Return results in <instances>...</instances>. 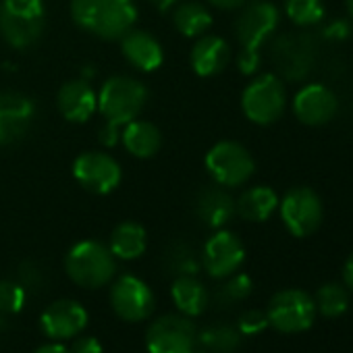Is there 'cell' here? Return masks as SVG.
I'll list each match as a JSON object with an SVG mask.
<instances>
[{
	"label": "cell",
	"instance_id": "obj_9",
	"mask_svg": "<svg viewBox=\"0 0 353 353\" xmlns=\"http://www.w3.org/2000/svg\"><path fill=\"white\" fill-rule=\"evenodd\" d=\"M281 219L293 237H310L322 225L324 208L318 194L310 188H293L279 200Z\"/></svg>",
	"mask_w": 353,
	"mask_h": 353
},
{
	"label": "cell",
	"instance_id": "obj_21",
	"mask_svg": "<svg viewBox=\"0 0 353 353\" xmlns=\"http://www.w3.org/2000/svg\"><path fill=\"white\" fill-rule=\"evenodd\" d=\"M196 214L210 229H223L237 214L233 196L223 185H208L196 198Z\"/></svg>",
	"mask_w": 353,
	"mask_h": 353
},
{
	"label": "cell",
	"instance_id": "obj_44",
	"mask_svg": "<svg viewBox=\"0 0 353 353\" xmlns=\"http://www.w3.org/2000/svg\"><path fill=\"white\" fill-rule=\"evenodd\" d=\"M347 13H349V17L353 19V0H347Z\"/></svg>",
	"mask_w": 353,
	"mask_h": 353
},
{
	"label": "cell",
	"instance_id": "obj_22",
	"mask_svg": "<svg viewBox=\"0 0 353 353\" xmlns=\"http://www.w3.org/2000/svg\"><path fill=\"white\" fill-rule=\"evenodd\" d=\"M170 297L179 314L188 318L200 316L210 303V293L196 276H176L170 285Z\"/></svg>",
	"mask_w": 353,
	"mask_h": 353
},
{
	"label": "cell",
	"instance_id": "obj_36",
	"mask_svg": "<svg viewBox=\"0 0 353 353\" xmlns=\"http://www.w3.org/2000/svg\"><path fill=\"white\" fill-rule=\"evenodd\" d=\"M262 65V57H260V50H248V48H241L239 54H237V67L243 75H254Z\"/></svg>",
	"mask_w": 353,
	"mask_h": 353
},
{
	"label": "cell",
	"instance_id": "obj_11",
	"mask_svg": "<svg viewBox=\"0 0 353 353\" xmlns=\"http://www.w3.org/2000/svg\"><path fill=\"white\" fill-rule=\"evenodd\" d=\"M281 13L270 0H252L241 7V13L235 21V36L241 48L260 50L276 32Z\"/></svg>",
	"mask_w": 353,
	"mask_h": 353
},
{
	"label": "cell",
	"instance_id": "obj_38",
	"mask_svg": "<svg viewBox=\"0 0 353 353\" xmlns=\"http://www.w3.org/2000/svg\"><path fill=\"white\" fill-rule=\"evenodd\" d=\"M245 3L248 0H210V5H214L221 11H235V9H241Z\"/></svg>",
	"mask_w": 353,
	"mask_h": 353
},
{
	"label": "cell",
	"instance_id": "obj_13",
	"mask_svg": "<svg viewBox=\"0 0 353 353\" xmlns=\"http://www.w3.org/2000/svg\"><path fill=\"white\" fill-rule=\"evenodd\" d=\"M112 312L125 322H143L152 316L156 299L148 283L133 274H123L110 289Z\"/></svg>",
	"mask_w": 353,
	"mask_h": 353
},
{
	"label": "cell",
	"instance_id": "obj_16",
	"mask_svg": "<svg viewBox=\"0 0 353 353\" xmlns=\"http://www.w3.org/2000/svg\"><path fill=\"white\" fill-rule=\"evenodd\" d=\"M36 104L19 92H0V148L19 141L32 127Z\"/></svg>",
	"mask_w": 353,
	"mask_h": 353
},
{
	"label": "cell",
	"instance_id": "obj_41",
	"mask_svg": "<svg viewBox=\"0 0 353 353\" xmlns=\"http://www.w3.org/2000/svg\"><path fill=\"white\" fill-rule=\"evenodd\" d=\"M148 3H152L156 9H160V11H166V9H170L172 5H176L179 0H148Z\"/></svg>",
	"mask_w": 353,
	"mask_h": 353
},
{
	"label": "cell",
	"instance_id": "obj_24",
	"mask_svg": "<svg viewBox=\"0 0 353 353\" xmlns=\"http://www.w3.org/2000/svg\"><path fill=\"white\" fill-rule=\"evenodd\" d=\"M279 208V196L268 185H256L245 190L239 200L235 202V210L243 221L250 223H264L268 221Z\"/></svg>",
	"mask_w": 353,
	"mask_h": 353
},
{
	"label": "cell",
	"instance_id": "obj_25",
	"mask_svg": "<svg viewBox=\"0 0 353 353\" xmlns=\"http://www.w3.org/2000/svg\"><path fill=\"white\" fill-rule=\"evenodd\" d=\"M108 248H110L112 256L119 260H127V262L135 260V258L143 256V252L148 248V233L139 223L125 221L112 229Z\"/></svg>",
	"mask_w": 353,
	"mask_h": 353
},
{
	"label": "cell",
	"instance_id": "obj_27",
	"mask_svg": "<svg viewBox=\"0 0 353 353\" xmlns=\"http://www.w3.org/2000/svg\"><path fill=\"white\" fill-rule=\"evenodd\" d=\"M241 336L237 324L212 322L198 332V345L210 353H235L241 347Z\"/></svg>",
	"mask_w": 353,
	"mask_h": 353
},
{
	"label": "cell",
	"instance_id": "obj_23",
	"mask_svg": "<svg viewBox=\"0 0 353 353\" xmlns=\"http://www.w3.org/2000/svg\"><path fill=\"white\" fill-rule=\"evenodd\" d=\"M121 143L135 158H152L162 145V133L154 123L133 119L125 125L121 133Z\"/></svg>",
	"mask_w": 353,
	"mask_h": 353
},
{
	"label": "cell",
	"instance_id": "obj_8",
	"mask_svg": "<svg viewBox=\"0 0 353 353\" xmlns=\"http://www.w3.org/2000/svg\"><path fill=\"white\" fill-rule=\"evenodd\" d=\"M268 324L279 332L293 334L303 332L314 324L316 303L301 289H285L272 295L266 307Z\"/></svg>",
	"mask_w": 353,
	"mask_h": 353
},
{
	"label": "cell",
	"instance_id": "obj_18",
	"mask_svg": "<svg viewBox=\"0 0 353 353\" xmlns=\"http://www.w3.org/2000/svg\"><path fill=\"white\" fill-rule=\"evenodd\" d=\"M57 106L69 123H88L98 110V94L88 79H71L61 85Z\"/></svg>",
	"mask_w": 353,
	"mask_h": 353
},
{
	"label": "cell",
	"instance_id": "obj_7",
	"mask_svg": "<svg viewBox=\"0 0 353 353\" xmlns=\"http://www.w3.org/2000/svg\"><path fill=\"white\" fill-rule=\"evenodd\" d=\"M198 345V328L183 314H164L145 330L148 353H190Z\"/></svg>",
	"mask_w": 353,
	"mask_h": 353
},
{
	"label": "cell",
	"instance_id": "obj_26",
	"mask_svg": "<svg viewBox=\"0 0 353 353\" xmlns=\"http://www.w3.org/2000/svg\"><path fill=\"white\" fill-rule=\"evenodd\" d=\"M172 23L181 36L185 38H200L204 36L210 26H212V15L210 11L196 0L190 3H179L172 13Z\"/></svg>",
	"mask_w": 353,
	"mask_h": 353
},
{
	"label": "cell",
	"instance_id": "obj_10",
	"mask_svg": "<svg viewBox=\"0 0 353 353\" xmlns=\"http://www.w3.org/2000/svg\"><path fill=\"white\" fill-rule=\"evenodd\" d=\"M75 181L90 194L106 196L121 185V164L106 152H81L73 162Z\"/></svg>",
	"mask_w": 353,
	"mask_h": 353
},
{
	"label": "cell",
	"instance_id": "obj_2",
	"mask_svg": "<svg viewBox=\"0 0 353 353\" xmlns=\"http://www.w3.org/2000/svg\"><path fill=\"white\" fill-rule=\"evenodd\" d=\"M71 17L88 34L121 40L137 21L133 0H71Z\"/></svg>",
	"mask_w": 353,
	"mask_h": 353
},
{
	"label": "cell",
	"instance_id": "obj_14",
	"mask_svg": "<svg viewBox=\"0 0 353 353\" xmlns=\"http://www.w3.org/2000/svg\"><path fill=\"white\" fill-rule=\"evenodd\" d=\"M200 260L212 279H227L241 268L245 260V248L235 233L216 229V233L204 243Z\"/></svg>",
	"mask_w": 353,
	"mask_h": 353
},
{
	"label": "cell",
	"instance_id": "obj_31",
	"mask_svg": "<svg viewBox=\"0 0 353 353\" xmlns=\"http://www.w3.org/2000/svg\"><path fill=\"white\" fill-rule=\"evenodd\" d=\"M285 13L295 26L310 28L324 19V5L322 0H285Z\"/></svg>",
	"mask_w": 353,
	"mask_h": 353
},
{
	"label": "cell",
	"instance_id": "obj_34",
	"mask_svg": "<svg viewBox=\"0 0 353 353\" xmlns=\"http://www.w3.org/2000/svg\"><path fill=\"white\" fill-rule=\"evenodd\" d=\"M270 324H268V316L266 312L262 310H248L239 316L237 320V328L241 334H248V336H254V334H260L262 330H266Z\"/></svg>",
	"mask_w": 353,
	"mask_h": 353
},
{
	"label": "cell",
	"instance_id": "obj_17",
	"mask_svg": "<svg viewBox=\"0 0 353 353\" xmlns=\"http://www.w3.org/2000/svg\"><path fill=\"white\" fill-rule=\"evenodd\" d=\"M336 108H339V100L334 92L322 83H307L293 98L295 117L310 127L328 123L336 114Z\"/></svg>",
	"mask_w": 353,
	"mask_h": 353
},
{
	"label": "cell",
	"instance_id": "obj_32",
	"mask_svg": "<svg viewBox=\"0 0 353 353\" xmlns=\"http://www.w3.org/2000/svg\"><path fill=\"white\" fill-rule=\"evenodd\" d=\"M28 299V291L17 281H0V312L17 314L23 310Z\"/></svg>",
	"mask_w": 353,
	"mask_h": 353
},
{
	"label": "cell",
	"instance_id": "obj_39",
	"mask_svg": "<svg viewBox=\"0 0 353 353\" xmlns=\"http://www.w3.org/2000/svg\"><path fill=\"white\" fill-rule=\"evenodd\" d=\"M34 353H71V351L63 343H46V345L38 347Z\"/></svg>",
	"mask_w": 353,
	"mask_h": 353
},
{
	"label": "cell",
	"instance_id": "obj_4",
	"mask_svg": "<svg viewBox=\"0 0 353 353\" xmlns=\"http://www.w3.org/2000/svg\"><path fill=\"white\" fill-rule=\"evenodd\" d=\"M65 270L75 285L83 289H100L114 279L117 258L108 245L85 239L69 250L65 258Z\"/></svg>",
	"mask_w": 353,
	"mask_h": 353
},
{
	"label": "cell",
	"instance_id": "obj_42",
	"mask_svg": "<svg viewBox=\"0 0 353 353\" xmlns=\"http://www.w3.org/2000/svg\"><path fill=\"white\" fill-rule=\"evenodd\" d=\"M7 326H9L7 314H3V312H0V332H3V330H7Z\"/></svg>",
	"mask_w": 353,
	"mask_h": 353
},
{
	"label": "cell",
	"instance_id": "obj_35",
	"mask_svg": "<svg viewBox=\"0 0 353 353\" xmlns=\"http://www.w3.org/2000/svg\"><path fill=\"white\" fill-rule=\"evenodd\" d=\"M320 36H322L326 42H345V40H349V36H351V26H349L345 19H332V21H328V23L322 28Z\"/></svg>",
	"mask_w": 353,
	"mask_h": 353
},
{
	"label": "cell",
	"instance_id": "obj_30",
	"mask_svg": "<svg viewBox=\"0 0 353 353\" xmlns=\"http://www.w3.org/2000/svg\"><path fill=\"white\" fill-rule=\"evenodd\" d=\"M316 312L324 318H339L349 307V293L339 283H326L316 293Z\"/></svg>",
	"mask_w": 353,
	"mask_h": 353
},
{
	"label": "cell",
	"instance_id": "obj_19",
	"mask_svg": "<svg viewBox=\"0 0 353 353\" xmlns=\"http://www.w3.org/2000/svg\"><path fill=\"white\" fill-rule=\"evenodd\" d=\"M121 52L131 67L145 73L160 69L164 63V50L160 42L143 30H129L121 38Z\"/></svg>",
	"mask_w": 353,
	"mask_h": 353
},
{
	"label": "cell",
	"instance_id": "obj_1",
	"mask_svg": "<svg viewBox=\"0 0 353 353\" xmlns=\"http://www.w3.org/2000/svg\"><path fill=\"white\" fill-rule=\"evenodd\" d=\"M148 102V88L129 75L108 77L98 92V112L104 117L100 129V141L106 148H114L121 139V127L139 117Z\"/></svg>",
	"mask_w": 353,
	"mask_h": 353
},
{
	"label": "cell",
	"instance_id": "obj_12",
	"mask_svg": "<svg viewBox=\"0 0 353 353\" xmlns=\"http://www.w3.org/2000/svg\"><path fill=\"white\" fill-rule=\"evenodd\" d=\"M316 61V42L307 34H285L272 44V63L289 81L305 79Z\"/></svg>",
	"mask_w": 353,
	"mask_h": 353
},
{
	"label": "cell",
	"instance_id": "obj_20",
	"mask_svg": "<svg viewBox=\"0 0 353 353\" xmlns=\"http://www.w3.org/2000/svg\"><path fill=\"white\" fill-rule=\"evenodd\" d=\"M192 69L200 77H214L223 73L231 61V46L221 36H200L192 48Z\"/></svg>",
	"mask_w": 353,
	"mask_h": 353
},
{
	"label": "cell",
	"instance_id": "obj_3",
	"mask_svg": "<svg viewBox=\"0 0 353 353\" xmlns=\"http://www.w3.org/2000/svg\"><path fill=\"white\" fill-rule=\"evenodd\" d=\"M46 30V9L42 0H3L0 34L17 50H28L40 42Z\"/></svg>",
	"mask_w": 353,
	"mask_h": 353
},
{
	"label": "cell",
	"instance_id": "obj_28",
	"mask_svg": "<svg viewBox=\"0 0 353 353\" xmlns=\"http://www.w3.org/2000/svg\"><path fill=\"white\" fill-rule=\"evenodd\" d=\"M164 268L174 279L176 276H196L202 268V260L190 241L176 239L164 252Z\"/></svg>",
	"mask_w": 353,
	"mask_h": 353
},
{
	"label": "cell",
	"instance_id": "obj_40",
	"mask_svg": "<svg viewBox=\"0 0 353 353\" xmlns=\"http://www.w3.org/2000/svg\"><path fill=\"white\" fill-rule=\"evenodd\" d=\"M343 279H345V285L353 291V254L347 258L345 262V268H343Z\"/></svg>",
	"mask_w": 353,
	"mask_h": 353
},
{
	"label": "cell",
	"instance_id": "obj_29",
	"mask_svg": "<svg viewBox=\"0 0 353 353\" xmlns=\"http://www.w3.org/2000/svg\"><path fill=\"white\" fill-rule=\"evenodd\" d=\"M252 289H254L252 279L248 274H243V272H235V274L227 276V281L214 291V295L210 297V303L214 307L227 310V307L237 305L243 299H248Z\"/></svg>",
	"mask_w": 353,
	"mask_h": 353
},
{
	"label": "cell",
	"instance_id": "obj_33",
	"mask_svg": "<svg viewBox=\"0 0 353 353\" xmlns=\"http://www.w3.org/2000/svg\"><path fill=\"white\" fill-rule=\"evenodd\" d=\"M17 283L26 291H40L44 287V270L34 260H23L17 268Z\"/></svg>",
	"mask_w": 353,
	"mask_h": 353
},
{
	"label": "cell",
	"instance_id": "obj_43",
	"mask_svg": "<svg viewBox=\"0 0 353 353\" xmlns=\"http://www.w3.org/2000/svg\"><path fill=\"white\" fill-rule=\"evenodd\" d=\"M190 353H210V351H208V349H204V347H200V345H196Z\"/></svg>",
	"mask_w": 353,
	"mask_h": 353
},
{
	"label": "cell",
	"instance_id": "obj_37",
	"mask_svg": "<svg viewBox=\"0 0 353 353\" xmlns=\"http://www.w3.org/2000/svg\"><path fill=\"white\" fill-rule=\"evenodd\" d=\"M71 353H102V345L96 336H77L73 343H71Z\"/></svg>",
	"mask_w": 353,
	"mask_h": 353
},
{
	"label": "cell",
	"instance_id": "obj_5",
	"mask_svg": "<svg viewBox=\"0 0 353 353\" xmlns=\"http://www.w3.org/2000/svg\"><path fill=\"white\" fill-rule=\"evenodd\" d=\"M206 170L212 181L223 188H239L252 179L256 162L245 145L239 141H219L206 154Z\"/></svg>",
	"mask_w": 353,
	"mask_h": 353
},
{
	"label": "cell",
	"instance_id": "obj_15",
	"mask_svg": "<svg viewBox=\"0 0 353 353\" xmlns=\"http://www.w3.org/2000/svg\"><path fill=\"white\" fill-rule=\"evenodd\" d=\"M40 326L50 341H69L88 326V312L75 299H57L42 312Z\"/></svg>",
	"mask_w": 353,
	"mask_h": 353
},
{
	"label": "cell",
	"instance_id": "obj_6",
	"mask_svg": "<svg viewBox=\"0 0 353 353\" xmlns=\"http://www.w3.org/2000/svg\"><path fill=\"white\" fill-rule=\"evenodd\" d=\"M287 106V90L283 81L272 75L264 73L258 75L241 96L243 114L256 125H272L279 121Z\"/></svg>",
	"mask_w": 353,
	"mask_h": 353
}]
</instances>
